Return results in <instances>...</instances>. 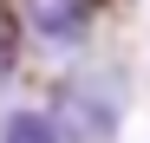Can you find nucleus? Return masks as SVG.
Listing matches in <instances>:
<instances>
[{
  "label": "nucleus",
  "mask_w": 150,
  "mask_h": 143,
  "mask_svg": "<svg viewBox=\"0 0 150 143\" xmlns=\"http://www.w3.org/2000/svg\"><path fill=\"white\" fill-rule=\"evenodd\" d=\"M0 143H59V124L46 111H13L0 124Z\"/></svg>",
  "instance_id": "nucleus-2"
},
{
  "label": "nucleus",
  "mask_w": 150,
  "mask_h": 143,
  "mask_svg": "<svg viewBox=\"0 0 150 143\" xmlns=\"http://www.w3.org/2000/svg\"><path fill=\"white\" fill-rule=\"evenodd\" d=\"M26 20H33V33L65 46V39H79L91 26V0H26Z\"/></svg>",
  "instance_id": "nucleus-1"
}]
</instances>
